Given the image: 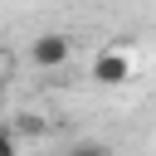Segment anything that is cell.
I'll return each mask as SVG.
<instances>
[{"mask_svg":"<svg viewBox=\"0 0 156 156\" xmlns=\"http://www.w3.org/2000/svg\"><path fill=\"white\" fill-rule=\"evenodd\" d=\"M93 83H102V88H117V83H127L132 78V58H127V49L122 44H107V49H98V58H93Z\"/></svg>","mask_w":156,"mask_h":156,"instance_id":"1","label":"cell"},{"mask_svg":"<svg viewBox=\"0 0 156 156\" xmlns=\"http://www.w3.org/2000/svg\"><path fill=\"white\" fill-rule=\"evenodd\" d=\"M29 58H34V68H63L73 58V39L58 34V29H49V34H39L29 44Z\"/></svg>","mask_w":156,"mask_h":156,"instance_id":"2","label":"cell"},{"mask_svg":"<svg viewBox=\"0 0 156 156\" xmlns=\"http://www.w3.org/2000/svg\"><path fill=\"white\" fill-rule=\"evenodd\" d=\"M68 156H117V151H112L107 141H78V146H73Z\"/></svg>","mask_w":156,"mask_h":156,"instance_id":"3","label":"cell"},{"mask_svg":"<svg viewBox=\"0 0 156 156\" xmlns=\"http://www.w3.org/2000/svg\"><path fill=\"white\" fill-rule=\"evenodd\" d=\"M0 156H20V136H15V127H0Z\"/></svg>","mask_w":156,"mask_h":156,"instance_id":"4","label":"cell"},{"mask_svg":"<svg viewBox=\"0 0 156 156\" xmlns=\"http://www.w3.org/2000/svg\"><path fill=\"white\" fill-rule=\"evenodd\" d=\"M20 132H44V122H39L34 112H24V122H20Z\"/></svg>","mask_w":156,"mask_h":156,"instance_id":"5","label":"cell"},{"mask_svg":"<svg viewBox=\"0 0 156 156\" xmlns=\"http://www.w3.org/2000/svg\"><path fill=\"white\" fill-rule=\"evenodd\" d=\"M0 68H5V54H0Z\"/></svg>","mask_w":156,"mask_h":156,"instance_id":"6","label":"cell"}]
</instances>
